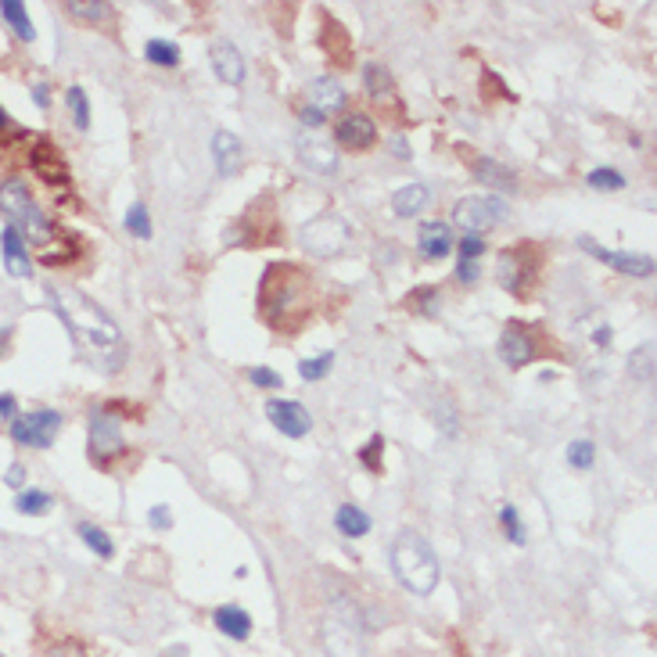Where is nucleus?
<instances>
[{"label":"nucleus","mask_w":657,"mask_h":657,"mask_svg":"<svg viewBox=\"0 0 657 657\" xmlns=\"http://www.w3.org/2000/svg\"><path fill=\"white\" fill-rule=\"evenodd\" d=\"M392 568H395V579L403 582L413 596H431L438 579H442L435 550H431L428 539H424L421 532H413V528H403V532L395 535Z\"/></svg>","instance_id":"nucleus-1"},{"label":"nucleus","mask_w":657,"mask_h":657,"mask_svg":"<svg viewBox=\"0 0 657 657\" xmlns=\"http://www.w3.org/2000/svg\"><path fill=\"white\" fill-rule=\"evenodd\" d=\"M51 302L54 309L65 316V324H69V331L76 334V338H83V342L90 345H115L119 342V327H115V320L105 313L101 306H94L87 295H79V291H62V288H51Z\"/></svg>","instance_id":"nucleus-2"},{"label":"nucleus","mask_w":657,"mask_h":657,"mask_svg":"<svg viewBox=\"0 0 657 657\" xmlns=\"http://www.w3.org/2000/svg\"><path fill=\"white\" fill-rule=\"evenodd\" d=\"M320 640H324V650L331 657H363V636L349 604H338L327 611L324 625H320Z\"/></svg>","instance_id":"nucleus-3"},{"label":"nucleus","mask_w":657,"mask_h":657,"mask_svg":"<svg viewBox=\"0 0 657 657\" xmlns=\"http://www.w3.org/2000/svg\"><path fill=\"white\" fill-rule=\"evenodd\" d=\"M302 281H298L291 266H273V273L266 277V313L273 324H288V316L302 309Z\"/></svg>","instance_id":"nucleus-4"},{"label":"nucleus","mask_w":657,"mask_h":657,"mask_svg":"<svg viewBox=\"0 0 657 657\" xmlns=\"http://www.w3.org/2000/svg\"><path fill=\"white\" fill-rule=\"evenodd\" d=\"M345 241H349V227H345L342 216H331V212L313 216L306 227H302V248L313 252V255H320V259L338 255L345 248Z\"/></svg>","instance_id":"nucleus-5"},{"label":"nucleus","mask_w":657,"mask_h":657,"mask_svg":"<svg viewBox=\"0 0 657 657\" xmlns=\"http://www.w3.org/2000/svg\"><path fill=\"white\" fill-rule=\"evenodd\" d=\"M503 216H507V205L500 198H485V194H471V198H464V202L456 205V223L474 237H482L485 230H492Z\"/></svg>","instance_id":"nucleus-6"},{"label":"nucleus","mask_w":657,"mask_h":657,"mask_svg":"<svg viewBox=\"0 0 657 657\" xmlns=\"http://www.w3.org/2000/svg\"><path fill=\"white\" fill-rule=\"evenodd\" d=\"M58 428H62V413L58 410H33L11 421V438L22 442V446H51Z\"/></svg>","instance_id":"nucleus-7"},{"label":"nucleus","mask_w":657,"mask_h":657,"mask_svg":"<svg viewBox=\"0 0 657 657\" xmlns=\"http://www.w3.org/2000/svg\"><path fill=\"white\" fill-rule=\"evenodd\" d=\"M119 453H123V428H119V421H115L112 413L97 410L90 417V456L105 464V460H112Z\"/></svg>","instance_id":"nucleus-8"},{"label":"nucleus","mask_w":657,"mask_h":657,"mask_svg":"<svg viewBox=\"0 0 657 657\" xmlns=\"http://www.w3.org/2000/svg\"><path fill=\"white\" fill-rule=\"evenodd\" d=\"M266 417H270L273 428L288 438H302V435H309V428H313V417H309L306 406L291 403V399H273V403L266 406Z\"/></svg>","instance_id":"nucleus-9"},{"label":"nucleus","mask_w":657,"mask_h":657,"mask_svg":"<svg viewBox=\"0 0 657 657\" xmlns=\"http://www.w3.org/2000/svg\"><path fill=\"white\" fill-rule=\"evenodd\" d=\"M589 255H596L600 263L614 266L618 273H629V277H654V259L650 255H636V252H607L593 241V237H582L579 241Z\"/></svg>","instance_id":"nucleus-10"},{"label":"nucleus","mask_w":657,"mask_h":657,"mask_svg":"<svg viewBox=\"0 0 657 657\" xmlns=\"http://www.w3.org/2000/svg\"><path fill=\"white\" fill-rule=\"evenodd\" d=\"M334 137L342 148H352V151H363V148H374L377 141V126L370 115H345L342 123L334 126Z\"/></svg>","instance_id":"nucleus-11"},{"label":"nucleus","mask_w":657,"mask_h":657,"mask_svg":"<svg viewBox=\"0 0 657 657\" xmlns=\"http://www.w3.org/2000/svg\"><path fill=\"white\" fill-rule=\"evenodd\" d=\"M417 248H421L424 259H446L456 248V237H453V230H449V223H442V219L424 223L421 234H417Z\"/></svg>","instance_id":"nucleus-12"},{"label":"nucleus","mask_w":657,"mask_h":657,"mask_svg":"<svg viewBox=\"0 0 657 657\" xmlns=\"http://www.w3.org/2000/svg\"><path fill=\"white\" fill-rule=\"evenodd\" d=\"M298 155H302V162H306L309 169H316V173H334V169H338V155H334L331 141H324L320 133L298 137Z\"/></svg>","instance_id":"nucleus-13"},{"label":"nucleus","mask_w":657,"mask_h":657,"mask_svg":"<svg viewBox=\"0 0 657 657\" xmlns=\"http://www.w3.org/2000/svg\"><path fill=\"white\" fill-rule=\"evenodd\" d=\"M212 158H216L219 173L234 176L237 169L245 166V144L237 141L230 130H216V137H212Z\"/></svg>","instance_id":"nucleus-14"},{"label":"nucleus","mask_w":657,"mask_h":657,"mask_svg":"<svg viewBox=\"0 0 657 657\" xmlns=\"http://www.w3.org/2000/svg\"><path fill=\"white\" fill-rule=\"evenodd\" d=\"M18 234H26L40 252H51V245L58 241V237H54V223L40 212V205L36 202L18 216Z\"/></svg>","instance_id":"nucleus-15"},{"label":"nucleus","mask_w":657,"mask_h":657,"mask_svg":"<svg viewBox=\"0 0 657 657\" xmlns=\"http://www.w3.org/2000/svg\"><path fill=\"white\" fill-rule=\"evenodd\" d=\"M212 72L223 83L237 87V83H245V58H241V51L234 44H216L212 47Z\"/></svg>","instance_id":"nucleus-16"},{"label":"nucleus","mask_w":657,"mask_h":657,"mask_svg":"<svg viewBox=\"0 0 657 657\" xmlns=\"http://www.w3.org/2000/svg\"><path fill=\"white\" fill-rule=\"evenodd\" d=\"M0 245H4V266H8L11 277H29V273H33V266H29L26 241H22V234H18L15 223H11V227H4V234H0Z\"/></svg>","instance_id":"nucleus-17"},{"label":"nucleus","mask_w":657,"mask_h":657,"mask_svg":"<svg viewBox=\"0 0 657 657\" xmlns=\"http://www.w3.org/2000/svg\"><path fill=\"white\" fill-rule=\"evenodd\" d=\"M500 356L510 363V367H525V363L535 356L532 338H528V334L521 331V324H510L507 331H503V338H500Z\"/></svg>","instance_id":"nucleus-18"},{"label":"nucleus","mask_w":657,"mask_h":657,"mask_svg":"<svg viewBox=\"0 0 657 657\" xmlns=\"http://www.w3.org/2000/svg\"><path fill=\"white\" fill-rule=\"evenodd\" d=\"M471 169H474V176H478L482 184L496 187V191H517V176H514V169L503 166V162H496V158L478 155V158H474V162H471Z\"/></svg>","instance_id":"nucleus-19"},{"label":"nucleus","mask_w":657,"mask_h":657,"mask_svg":"<svg viewBox=\"0 0 657 657\" xmlns=\"http://www.w3.org/2000/svg\"><path fill=\"white\" fill-rule=\"evenodd\" d=\"M309 105H313L316 112H324V115L338 112V108L345 105V87L331 76L313 79V87H309Z\"/></svg>","instance_id":"nucleus-20"},{"label":"nucleus","mask_w":657,"mask_h":657,"mask_svg":"<svg viewBox=\"0 0 657 657\" xmlns=\"http://www.w3.org/2000/svg\"><path fill=\"white\" fill-rule=\"evenodd\" d=\"M33 169L44 176L47 184H54V187L69 184V169H65V158L58 155L51 144H40V148L33 151Z\"/></svg>","instance_id":"nucleus-21"},{"label":"nucleus","mask_w":657,"mask_h":657,"mask_svg":"<svg viewBox=\"0 0 657 657\" xmlns=\"http://www.w3.org/2000/svg\"><path fill=\"white\" fill-rule=\"evenodd\" d=\"M528 277H532V266L525 263V252H503L500 255V284L503 288L521 295Z\"/></svg>","instance_id":"nucleus-22"},{"label":"nucleus","mask_w":657,"mask_h":657,"mask_svg":"<svg viewBox=\"0 0 657 657\" xmlns=\"http://www.w3.org/2000/svg\"><path fill=\"white\" fill-rule=\"evenodd\" d=\"M428 187L424 184H406V187H399V191L392 194V212L395 216H403V219H410V216H417V212H424V205H428Z\"/></svg>","instance_id":"nucleus-23"},{"label":"nucleus","mask_w":657,"mask_h":657,"mask_svg":"<svg viewBox=\"0 0 657 657\" xmlns=\"http://www.w3.org/2000/svg\"><path fill=\"white\" fill-rule=\"evenodd\" d=\"M212 618H216V629L223 632V636H230V640H248V632H252V618L234 604L219 607Z\"/></svg>","instance_id":"nucleus-24"},{"label":"nucleus","mask_w":657,"mask_h":657,"mask_svg":"<svg viewBox=\"0 0 657 657\" xmlns=\"http://www.w3.org/2000/svg\"><path fill=\"white\" fill-rule=\"evenodd\" d=\"M334 528L342 535H349V539H360V535L370 532V514L356 507V503H342V507L334 510Z\"/></svg>","instance_id":"nucleus-25"},{"label":"nucleus","mask_w":657,"mask_h":657,"mask_svg":"<svg viewBox=\"0 0 657 657\" xmlns=\"http://www.w3.org/2000/svg\"><path fill=\"white\" fill-rule=\"evenodd\" d=\"M33 205V194L22 180H4L0 184V212H11V216H22V212Z\"/></svg>","instance_id":"nucleus-26"},{"label":"nucleus","mask_w":657,"mask_h":657,"mask_svg":"<svg viewBox=\"0 0 657 657\" xmlns=\"http://www.w3.org/2000/svg\"><path fill=\"white\" fill-rule=\"evenodd\" d=\"M0 11H4V18H8V26L18 33V40H26V44L29 40H36V29H33V22H29V11L22 0H4Z\"/></svg>","instance_id":"nucleus-27"},{"label":"nucleus","mask_w":657,"mask_h":657,"mask_svg":"<svg viewBox=\"0 0 657 657\" xmlns=\"http://www.w3.org/2000/svg\"><path fill=\"white\" fill-rule=\"evenodd\" d=\"M144 58H148L151 65H158V69H176V65H180V47H176L173 40H148Z\"/></svg>","instance_id":"nucleus-28"},{"label":"nucleus","mask_w":657,"mask_h":657,"mask_svg":"<svg viewBox=\"0 0 657 657\" xmlns=\"http://www.w3.org/2000/svg\"><path fill=\"white\" fill-rule=\"evenodd\" d=\"M363 87H367V94L374 97V101H385L388 94H392V76H388V69H381V65H363Z\"/></svg>","instance_id":"nucleus-29"},{"label":"nucleus","mask_w":657,"mask_h":657,"mask_svg":"<svg viewBox=\"0 0 657 657\" xmlns=\"http://www.w3.org/2000/svg\"><path fill=\"white\" fill-rule=\"evenodd\" d=\"M76 532H79V539H83V543L90 546V550L97 553V557H112L115 553V543L112 539H108V532H101V528L97 525H90V521H83V525H76Z\"/></svg>","instance_id":"nucleus-30"},{"label":"nucleus","mask_w":657,"mask_h":657,"mask_svg":"<svg viewBox=\"0 0 657 657\" xmlns=\"http://www.w3.org/2000/svg\"><path fill=\"white\" fill-rule=\"evenodd\" d=\"M65 11L72 18H83V22H105V18H112V4H94V0H69Z\"/></svg>","instance_id":"nucleus-31"},{"label":"nucleus","mask_w":657,"mask_h":657,"mask_svg":"<svg viewBox=\"0 0 657 657\" xmlns=\"http://www.w3.org/2000/svg\"><path fill=\"white\" fill-rule=\"evenodd\" d=\"M586 184L593 187V191H622L625 176L618 173V169H611V166H600V169H593V173L586 176Z\"/></svg>","instance_id":"nucleus-32"},{"label":"nucleus","mask_w":657,"mask_h":657,"mask_svg":"<svg viewBox=\"0 0 657 657\" xmlns=\"http://www.w3.org/2000/svg\"><path fill=\"white\" fill-rule=\"evenodd\" d=\"M15 507L22 510V514H29V517H40V514H47V510H51V496H47V492H40V489H29V492H22V496H18Z\"/></svg>","instance_id":"nucleus-33"},{"label":"nucleus","mask_w":657,"mask_h":657,"mask_svg":"<svg viewBox=\"0 0 657 657\" xmlns=\"http://www.w3.org/2000/svg\"><path fill=\"white\" fill-rule=\"evenodd\" d=\"M593 456H596V449L589 438H575L568 446V464L575 467V471H589V467H593Z\"/></svg>","instance_id":"nucleus-34"},{"label":"nucleus","mask_w":657,"mask_h":657,"mask_svg":"<svg viewBox=\"0 0 657 657\" xmlns=\"http://www.w3.org/2000/svg\"><path fill=\"white\" fill-rule=\"evenodd\" d=\"M126 230H130L133 237H141V241H148L151 237V216L141 202L130 205V212H126Z\"/></svg>","instance_id":"nucleus-35"},{"label":"nucleus","mask_w":657,"mask_h":657,"mask_svg":"<svg viewBox=\"0 0 657 657\" xmlns=\"http://www.w3.org/2000/svg\"><path fill=\"white\" fill-rule=\"evenodd\" d=\"M69 108L72 115H76V130H90V101L87 94H83V87H69Z\"/></svg>","instance_id":"nucleus-36"},{"label":"nucleus","mask_w":657,"mask_h":657,"mask_svg":"<svg viewBox=\"0 0 657 657\" xmlns=\"http://www.w3.org/2000/svg\"><path fill=\"white\" fill-rule=\"evenodd\" d=\"M500 525H503V532H507V539L510 543H525V525H521V517H517V507L514 503H507V507L500 510Z\"/></svg>","instance_id":"nucleus-37"},{"label":"nucleus","mask_w":657,"mask_h":657,"mask_svg":"<svg viewBox=\"0 0 657 657\" xmlns=\"http://www.w3.org/2000/svg\"><path fill=\"white\" fill-rule=\"evenodd\" d=\"M331 367H334V356L331 352H320V356H313V360L298 363V374L306 377V381H320V377H324Z\"/></svg>","instance_id":"nucleus-38"},{"label":"nucleus","mask_w":657,"mask_h":657,"mask_svg":"<svg viewBox=\"0 0 657 657\" xmlns=\"http://www.w3.org/2000/svg\"><path fill=\"white\" fill-rule=\"evenodd\" d=\"M410 309L424 316H435L438 313V288H417L410 291Z\"/></svg>","instance_id":"nucleus-39"},{"label":"nucleus","mask_w":657,"mask_h":657,"mask_svg":"<svg viewBox=\"0 0 657 657\" xmlns=\"http://www.w3.org/2000/svg\"><path fill=\"white\" fill-rule=\"evenodd\" d=\"M482 97L485 101H496V97H510V90H507V83L496 76V72L485 69L482 72Z\"/></svg>","instance_id":"nucleus-40"},{"label":"nucleus","mask_w":657,"mask_h":657,"mask_svg":"<svg viewBox=\"0 0 657 657\" xmlns=\"http://www.w3.org/2000/svg\"><path fill=\"white\" fill-rule=\"evenodd\" d=\"M381 449H385V438L374 435V438H370V442H367V449H363V453H360V460H363V464H367L374 474H381Z\"/></svg>","instance_id":"nucleus-41"},{"label":"nucleus","mask_w":657,"mask_h":657,"mask_svg":"<svg viewBox=\"0 0 657 657\" xmlns=\"http://www.w3.org/2000/svg\"><path fill=\"white\" fill-rule=\"evenodd\" d=\"M632 374L640 377V381H650V377H654V360H650V345H647V349H636V352H632Z\"/></svg>","instance_id":"nucleus-42"},{"label":"nucleus","mask_w":657,"mask_h":657,"mask_svg":"<svg viewBox=\"0 0 657 657\" xmlns=\"http://www.w3.org/2000/svg\"><path fill=\"white\" fill-rule=\"evenodd\" d=\"M248 377H252V385H259V388H281L284 385V377L270 367H252L248 370Z\"/></svg>","instance_id":"nucleus-43"},{"label":"nucleus","mask_w":657,"mask_h":657,"mask_svg":"<svg viewBox=\"0 0 657 657\" xmlns=\"http://www.w3.org/2000/svg\"><path fill=\"white\" fill-rule=\"evenodd\" d=\"M456 245H460V259H478V255L485 252V241L474 234H467L464 241H456Z\"/></svg>","instance_id":"nucleus-44"},{"label":"nucleus","mask_w":657,"mask_h":657,"mask_svg":"<svg viewBox=\"0 0 657 657\" xmlns=\"http://www.w3.org/2000/svg\"><path fill=\"white\" fill-rule=\"evenodd\" d=\"M148 521H151V528H173V514H169L166 503H162V507H151Z\"/></svg>","instance_id":"nucleus-45"},{"label":"nucleus","mask_w":657,"mask_h":657,"mask_svg":"<svg viewBox=\"0 0 657 657\" xmlns=\"http://www.w3.org/2000/svg\"><path fill=\"white\" fill-rule=\"evenodd\" d=\"M456 277L464 284L478 281V259H460V266H456Z\"/></svg>","instance_id":"nucleus-46"},{"label":"nucleus","mask_w":657,"mask_h":657,"mask_svg":"<svg viewBox=\"0 0 657 657\" xmlns=\"http://www.w3.org/2000/svg\"><path fill=\"white\" fill-rule=\"evenodd\" d=\"M47 657H87V654H83V647H76V643H58Z\"/></svg>","instance_id":"nucleus-47"},{"label":"nucleus","mask_w":657,"mask_h":657,"mask_svg":"<svg viewBox=\"0 0 657 657\" xmlns=\"http://www.w3.org/2000/svg\"><path fill=\"white\" fill-rule=\"evenodd\" d=\"M4 482H8L11 489H18V485L26 482V467H22V464H11L8 474H4Z\"/></svg>","instance_id":"nucleus-48"},{"label":"nucleus","mask_w":657,"mask_h":657,"mask_svg":"<svg viewBox=\"0 0 657 657\" xmlns=\"http://www.w3.org/2000/svg\"><path fill=\"white\" fill-rule=\"evenodd\" d=\"M302 123H309L316 130V126H324V112H316L313 105H306L302 108Z\"/></svg>","instance_id":"nucleus-49"},{"label":"nucleus","mask_w":657,"mask_h":657,"mask_svg":"<svg viewBox=\"0 0 657 657\" xmlns=\"http://www.w3.org/2000/svg\"><path fill=\"white\" fill-rule=\"evenodd\" d=\"M33 101H36L40 108L51 105V90H47V83H36V87H33Z\"/></svg>","instance_id":"nucleus-50"},{"label":"nucleus","mask_w":657,"mask_h":657,"mask_svg":"<svg viewBox=\"0 0 657 657\" xmlns=\"http://www.w3.org/2000/svg\"><path fill=\"white\" fill-rule=\"evenodd\" d=\"M15 417V395H0V421Z\"/></svg>","instance_id":"nucleus-51"},{"label":"nucleus","mask_w":657,"mask_h":657,"mask_svg":"<svg viewBox=\"0 0 657 657\" xmlns=\"http://www.w3.org/2000/svg\"><path fill=\"white\" fill-rule=\"evenodd\" d=\"M596 342L607 345V342H611V331H607V327H604V331H596Z\"/></svg>","instance_id":"nucleus-52"},{"label":"nucleus","mask_w":657,"mask_h":657,"mask_svg":"<svg viewBox=\"0 0 657 657\" xmlns=\"http://www.w3.org/2000/svg\"><path fill=\"white\" fill-rule=\"evenodd\" d=\"M8 126H11V123H8V112L0 108V130H8Z\"/></svg>","instance_id":"nucleus-53"},{"label":"nucleus","mask_w":657,"mask_h":657,"mask_svg":"<svg viewBox=\"0 0 657 657\" xmlns=\"http://www.w3.org/2000/svg\"><path fill=\"white\" fill-rule=\"evenodd\" d=\"M0 657H4V654H0Z\"/></svg>","instance_id":"nucleus-54"}]
</instances>
